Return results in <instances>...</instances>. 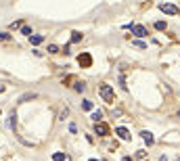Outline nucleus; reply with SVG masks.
<instances>
[{"label":"nucleus","mask_w":180,"mask_h":161,"mask_svg":"<svg viewBox=\"0 0 180 161\" xmlns=\"http://www.w3.org/2000/svg\"><path fill=\"white\" fill-rule=\"evenodd\" d=\"M140 136H143V140H145L147 144H153V134H151V132H140Z\"/></svg>","instance_id":"7"},{"label":"nucleus","mask_w":180,"mask_h":161,"mask_svg":"<svg viewBox=\"0 0 180 161\" xmlns=\"http://www.w3.org/2000/svg\"><path fill=\"white\" fill-rule=\"evenodd\" d=\"M90 117H92L94 121H101V119H103V113H101V111H94L92 115H90Z\"/></svg>","instance_id":"8"},{"label":"nucleus","mask_w":180,"mask_h":161,"mask_svg":"<svg viewBox=\"0 0 180 161\" xmlns=\"http://www.w3.org/2000/svg\"><path fill=\"white\" fill-rule=\"evenodd\" d=\"M132 32L136 34L138 38H145V36H149V32H147V27H143V25H132Z\"/></svg>","instance_id":"3"},{"label":"nucleus","mask_w":180,"mask_h":161,"mask_svg":"<svg viewBox=\"0 0 180 161\" xmlns=\"http://www.w3.org/2000/svg\"><path fill=\"white\" fill-rule=\"evenodd\" d=\"M53 159H55V161H65V153H55Z\"/></svg>","instance_id":"10"},{"label":"nucleus","mask_w":180,"mask_h":161,"mask_svg":"<svg viewBox=\"0 0 180 161\" xmlns=\"http://www.w3.org/2000/svg\"><path fill=\"white\" fill-rule=\"evenodd\" d=\"M90 161H96V159H90Z\"/></svg>","instance_id":"24"},{"label":"nucleus","mask_w":180,"mask_h":161,"mask_svg":"<svg viewBox=\"0 0 180 161\" xmlns=\"http://www.w3.org/2000/svg\"><path fill=\"white\" fill-rule=\"evenodd\" d=\"M21 34H25V36H32V29H30V27H21Z\"/></svg>","instance_id":"19"},{"label":"nucleus","mask_w":180,"mask_h":161,"mask_svg":"<svg viewBox=\"0 0 180 161\" xmlns=\"http://www.w3.org/2000/svg\"><path fill=\"white\" fill-rule=\"evenodd\" d=\"M159 161H168V159H166V157H159Z\"/></svg>","instance_id":"23"},{"label":"nucleus","mask_w":180,"mask_h":161,"mask_svg":"<svg viewBox=\"0 0 180 161\" xmlns=\"http://www.w3.org/2000/svg\"><path fill=\"white\" fill-rule=\"evenodd\" d=\"M82 109H84V111H90V109H92V103H90V101H84V103H82Z\"/></svg>","instance_id":"11"},{"label":"nucleus","mask_w":180,"mask_h":161,"mask_svg":"<svg viewBox=\"0 0 180 161\" xmlns=\"http://www.w3.org/2000/svg\"><path fill=\"white\" fill-rule=\"evenodd\" d=\"M0 40H11V36L9 34H0Z\"/></svg>","instance_id":"21"},{"label":"nucleus","mask_w":180,"mask_h":161,"mask_svg":"<svg viewBox=\"0 0 180 161\" xmlns=\"http://www.w3.org/2000/svg\"><path fill=\"white\" fill-rule=\"evenodd\" d=\"M48 52H50V55H57V52H59V46L50 44V46H48Z\"/></svg>","instance_id":"16"},{"label":"nucleus","mask_w":180,"mask_h":161,"mask_svg":"<svg viewBox=\"0 0 180 161\" xmlns=\"http://www.w3.org/2000/svg\"><path fill=\"white\" fill-rule=\"evenodd\" d=\"M99 92H101V96H103L105 103H113V88H111L109 84H101Z\"/></svg>","instance_id":"1"},{"label":"nucleus","mask_w":180,"mask_h":161,"mask_svg":"<svg viewBox=\"0 0 180 161\" xmlns=\"http://www.w3.org/2000/svg\"><path fill=\"white\" fill-rule=\"evenodd\" d=\"M115 134L122 138V140H128V138H130V134H128V130H126V128H117V130H115Z\"/></svg>","instance_id":"6"},{"label":"nucleus","mask_w":180,"mask_h":161,"mask_svg":"<svg viewBox=\"0 0 180 161\" xmlns=\"http://www.w3.org/2000/svg\"><path fill=\"white\" fill-rule=\"evenodd\" d=\"M73 88H76L78 92H84V90H86V86H84L82 82H76V86H73Z\"/></svg>","instance_id":"15"},{"label":"nucleus","mask_w":180,"mask_h":161,"mask_svg":"<svg viewBox=\"0 0 180 161\" xmlns=\"http://www.w3.org/2000/svg\"><path fill=\"white\" fill-rule=\"evenodd\" d=\"M67 115H69V111H67V109H63V111H61V119H65Z\"/></svg>","instance_id":"20"},{"label":"nucleus","mask_w":180,"mask_h":161,"mask_svg":"<svg viewBox=\"0 0 180 161\" xmlns=\"http://www.w3.org/2000/svg\"><path fill=\"white\" fill-rule=\"evenodd\" d=\"M15 117H17V115L13 113V115H11V119H9V128H11V130H13V128H15V124H17V119H15Z\"/></svg>","instance_id":"12"},{"label":"nucleus","mask_w":180,"mask_h":161,"mask_svg":"<svg viewBox=\"0 0 180 161\" xmlns=\"http://www.w3.org/2000/svg\"><path fill=\"white\" fill-rule=\"evenodd\" d=\"M122 161H132V159H130V157H124V159H122Z\"/></svg>","instance_id":"22"},{"label":"nucleus","mask_w":180,"mask_h":161,"mask_svg":"<svg viewBox=\"0 0 180 161\" xmlns=\"http://www.w3.org/2000/svg\"><path fill=\"white\" fill-rule=\"evenodd\" d=\"M159 9H161L163 13H168V15H176V13H178V9H176L174 4H166V2H163V4H159Z\"/></svg>","instance_id":"5"},{"label":"nucleus","mask_w":180,"mask_h":161,"mask_svg":"<svg viewBox=\"0 0 180 161\" xmlns=\"http://www.w3.org/2000/svg\"><path fill=\"white\" fill-rule=\"evenodd\" d=\"M136 157H138L140 161H145V159H147V153H145V151H138V153H136Z\"/></svg>","instance_id":"18"},{"label":"nucleus","mask_w":180,"mask_h":161,"mask_svg":"<svg viewBox=\"0 0 180 161\" xmlns=\"http://www.w3.org/2000/svg\"><path fill=\"white\" fill-rule=\"evenodd\" d=\"M94 132H96L99 136H107V134H109V126H107V124H103V121H96Z\"/></svg>","instance_id":"2"},{"label":"nucleus","mask_w":180,"mask_h":161,"mask_svg":"<svg viewBox=\"0 0 180 161\" xmlns=\"http://www.w3.org/2000/svg\"><path fill=\"white\" fill-rule=\"evenodd\" d=\"M42 40H44L42 36H32V44H40Z\"/></svg>","instance_id":"17"},{"label":"nucleus","mask_w":180,"mask_h":161,"mask_svg":"<svg viewBox=\"0 0 180 161\" xmlns=\"http://www.w3.org/2000/svg\"><path fill=\"white\" fill-rule=\"evenodd\" d=\"M132 44H134V46H136V48H143V50L147 48V44H145V42H138V40H134Z\"/></svg>","instance_id":"13"},{"label":"nucleus","mask_w":180,"mask_h":161,"mask_svg":"<svg viewBox=\"0 0 180 161\" xmlns=\"http://www.w3.org/2000/svg\"><path fill=\"white\" fill-rule=\"evenodd\" d=\"M82 40V34L80 32H73V36H71V42H80Z\"/></svg>","instance_id":"14"},{"label":"nucleus","mask_w":180,"mask_h":161,"mask_svg":"<svg viewBox=\"0 0 180 161\" xmlns=\"http://www.w3.org/2000/svg\"><path fill=\"white\" fill-rule=\"evenodd\" d=\"M155 29L163 32V29H166V21H157V23H155Z\"/></svg>","instance_id":"9"},{"label":"nucleus","mask_w":180,"mask_h":161,"mask_svg":"<svg viewBox=\"0 0 180 161\" xmlns=\"http://www.w3.org/2000/svg\"><path fill=\"white\" fill-rule=\"evenodd\" d=\"M78 63H80V65H84V67H90V65H92V59H90V55H86V52H84V55H80V57H78Z\"/></svg>","instance_id":"4"}]
</instances>
